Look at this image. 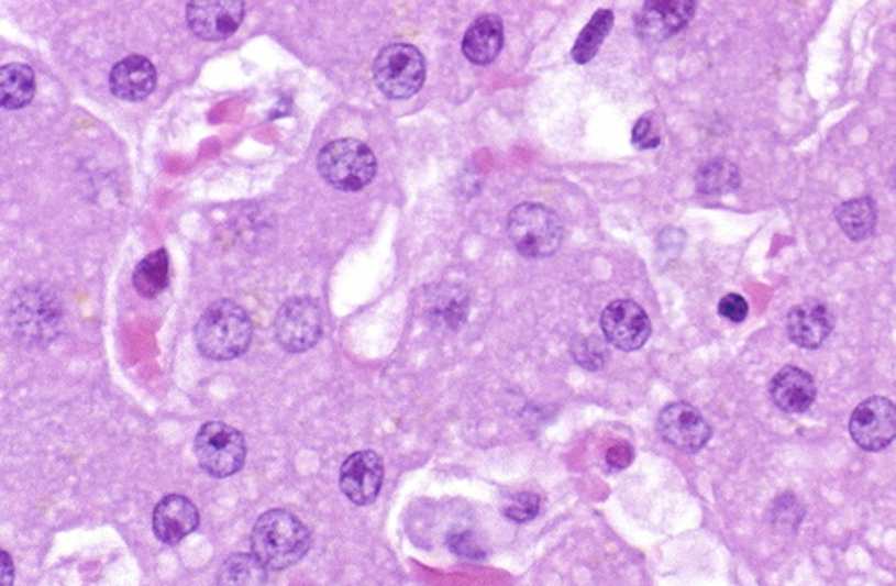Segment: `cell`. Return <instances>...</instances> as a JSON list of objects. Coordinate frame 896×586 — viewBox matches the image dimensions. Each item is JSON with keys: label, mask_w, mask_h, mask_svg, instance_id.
Segmentation results:
<instances>
[{"label": "cell", "mask_w": 896, "mask_h": 586, "mask_svg": "<svg viewBox=\"0 0 896 586\" xmlns=\"http://www.w3.org/2000/svg\"><path fill=\"white\" fill-rule=\"evenodd\" d=\"M195 338L201 356L212 361H232L252 345L253 322L237 302L215 300L196 323Z\"/></svg>", "instance_id": "obj_1"}, {"label": "cell", "mask_w": 896, "mask_h": 586, "mask_svg": "<svg viewBox=\"0 0 896 586\" xmlns=\"http://www.w3.org/2000/svg\"><path fill=\"white\" fill-rule=\"evenodd\" d=\"M252 554L270 571L299 564L311 548V535L296 516L275 508L262 513L252 531Z\"/></svg>", "instance_id": "obj_2"}, {"label": "cell", "mask_w": 896, "mask_h": 586, "mask_svg": "<svg viewBox=\"0 0 896 586\" xmlns=\"http://www.w3.org/2000/svg\"><path fill=\"white\" fill-rule=\"evenodd\" d=\"M11 333L27 345H47L63 329V306L43 285H31L14 294L8 310Z\"/></svg>", "instance_id": "obj_3"}, {"label": "cell", "mask_w": 896, "mask_h": 586, "mask_svg": "<svg viewBox=\"0 0 896 586\" xmlns=\"http://www.w3.org/2000/svg\"><path fill=\"white\" fill-rule=\"evenodd\" d=\"M317 169L333 189L358 192L376 178L377 158L358 139H336L319 153Z\"/></svg>", "instance_id": "obj_4"}, {"label": "cell", "mask_w": 896, "mask_h": 586, "mask_svg": "<svg viewBox=\"0 0 896 586\" xmlns=\"http://www.w3.org/2000/svg\"><path fill=\"white\" fill-rule=\"evenodd\" d=\"M507 231L516 251L529 259L549 258L561 247L564 226L552 208L541 203H521L512 208Z\"/></svg>", "instance_id": "obj_5"}, {"label": "cell", "mask_w": 896, "mask_h": 586, "mask_svg": "<svg viewBox=\"0 0 896 586\" xmlns=\"http://www.w3.org/2000/svg\"><path fill=\"white\" fill-rule=\"evenodd\" d=\"M428 66L422 52L408 43L385 46L374 60L377 88L391 100H408L422 89Z\"/></svg>", "instance_id": "obj_6"}, {"label": "cell", "mask_w": 896, "mask_h": 586, "mask_svg": "<svg viewBox=\"0 0 896 586\" xmlns=\"http://www.w3.org/2000/svg\"><path fill=\"white\" fill-rule=\"evenodd\" d=\"M195 452L198 464L212 478H228L241 472L246 462V439L237 429L209 421L196 434Z\"/></svg>", "instance_id": "obj_7"}, {"label": "cell", "mask_w": 896, "mask_h": 586, "mask_svg": "<svg viewBox=\"0 0 896 586\" xmlns=\"http://www.w3.org/2000/svg\"><path fill=\"white\" fill-rule=\"evenodd\" d=\"M273 329L276 342L285 352L302 354L321 342L324 314L310 297H294L279 308Z\"/></svg>", "instance_id": "obj_8"}, {"label": "cell", "mask_w": 896, "mask_h": 586, "mask_svg": "<svg viewBox=\"0 0 896 586\" xmlns=\"http://www.w3.org/2000/svg\"><path fill=\"white\" fill-rule=\"evenodd\" d=\"M850 435L864 452H883L896 439V406L884 397H870L850 416Z\"/></svg>", "instance_id": "obj_9"}, {"label": "cell", "mask_w": 896, "mask_h": 586, "mask_svg": "<svg viewBox=\"0 0 896 586\" xmlns=\"http://www.w3.org/2000/svg\"><path fill=\"white\" fill-rule=\"evenodd\" d=\"M660 438L683 453H697L711 439V427L696 407L674 402L664 407L656 421Z\"/></svg>", "instance_id": "obj_10"}, {"label": "cell", "mask_w": 896, "mask_h": 586, "mask_svg": "<svg viewBox=\"0 0 896 586\" xmlns=\"http://www.w3.org/2000/svg\"><path fill=\"white\" fill-rule=\"evenodd\" d=\"M697 11L694 0H648L635 16L637 36L645 43H662L682 33Z\"/></svg>", "instance_id": "obj_11"}, {"label": "cell", "mask_w": 896, "mask_h": 586, "mask_svg": "<svg viewBox=\"0 0 896 586\" xmlns=\"http://www.w3.org/2000/svg\"><path fill=\"white\" fill-rule=\"evenodd\" d=\"M601 331L610 345L622 352L639 351L651 336V320L633 300L610 302L601 313Z\"/></svg>", "instance_id": "obj_12"}, {"label": "cell", "mask_w": 896, "mask_h": 586, "mask_svg": "<svg viewBox=\"0 0 896 586\" xmlns=\"http://www.w3.org/2000/svg\"><path fill=\"white\" fill-rule=\"evenodd\" d=\"M244 2L239 0H192L186 10L189 27L204 42L233 36L244 22Z\"/></svg>", "instance_id": "obj_13"}, {"label": "cell", "mask_w": 896, "mask_h": 586, "mask_svg": "<svg viewBox=\"0 0 896 586\" xmlns=\"http://www.w3.org/2000/svg\"><path fill=\"white\" fill-rule=\"evenodd\" d=\"M383 480L385 464L372 450L353 453L340 469V489L351 504L358 507H367L376 501L381 493Z\"/></svg>", "instance_id": "obj_14"}, {"label": "cell", "mask_w": 896, "mask_h": 586, "mask_svg": "<svg viewBox=\"0 0 896 586\" xmlns=\"http://www.w3.org/2000/svg\"><path fill=\"white\" fill-rule=\"evenodd\" d=\"M837 328L831 308L818 299L803 300L786 314L789 342L804 351H817Z\"/></svg>", "instance_id": "obj_15"}, {"label": "cell", "mask_w": 896, "mask_h": 586, "mask_svg": "<svg viewBox=\"0 0 896 586\" xmlns=\"http://www.w3.org/2000/svg\"><path fill=\"white\" fill-rule=\"evenodd\" d=\"M152 527H154L157 541L166 545H175L200 527V512L191 499L186 496H164L155 507Z\"/></svg>", "instance_id": "obj_16"}, {"label": "cell", "mask_w": 896, "mask_h": 586, "mask_svg": "<svg viewBox=\"0 0 896 586\" xmlns=\"http://www.w3.org/2000/svg\"><path fill=\"white\" fill-rule=\"evenodd\" d=\"M768 395L779 411L803 414L817 400V384L806 369L785 366L772 377Z\"/></svg>", "instance_id": "obj_17"}, {"label": "cell", "mask_w": 896, "mask_h": 586, "mask_svg": "<svg viewBox=\"0 0 896 586\" xmlns=\"http://www.w3.org/2000/svg\"><path fill=\"white\" fill-rule=\"evenodd\" d=\"M157 86V69L144 56H129L121 59L109 75L112 95L123 102H141L148 98Z\"/></svg>", "instance_id": "obj_18"}, {"label": "cell", "mask_w": 896, "mask_h": 586, "mask_svg": "<svg viewBox=\"0 0 896 586\" xmlns=\"http://www.w3.org/2000/svg\"><path fill=\"white\" fill-rule=\"evenodd\" d=\"M463 54L477 66L489 65L504 48V22L498 14L478 16L463 37Z\"/></svg>", "instance_id": "obj_19"}, {"label": "cell", "mask_w": 896, "mask_h": 586, "mask_svg": "<svg viewBox=\"0 0 896 586\" xmlns=\"http://www.w3.org/2000/svg\"><path fill=\"white\" fill-rule=\"evenodd\" d=\"M36 92L34 69L24 63H11L0 68V106L5 111H19L33 102Z\"/></svg>", "instance_id": "obj_20"}, {"label": "cell", "mask_w": 896, "mask_h": 586, "mask_svg": "<svg viewBox=\"0 0 896 586\" xmlns=\"http://www.w3.org/2000/svg\"><path fill=\"white\" fill-rule=\"evenodd\" d=\"M837 222L850 241L863 242L877 226V207L870 198L850 199L837 208Z\"/></svg>", "instance_id": "obj_21"}, {"label": "cell", "mask_w": 896, "mask_h": 586, "mask_svg": "<svg viewBox=\"0 0 896 586\" xmlns=\"http://www.w3.org/2000/svg\"><path fill=\"white\" fill-rule=\"evenodd\" d=\"M135 291L144 299L161 296L169 285V254L166 250L154 251L141 259L132 276Z\"/></svg>", "instance_id": "obj_22"}, {"label": "cell", "mask_w": 896, "mask_h": 586, "mask_svg": "<svg viewBox=\"0 0 896 586\" xmlns=\"http://www.w3.org/2000/svg\"><path fill=\"white\" fill-rule=\"evenodd\" d=\"M740 184V169L728 158H711L697 169L696 187L701 195H729L739 189Z\"/></svg>", "instance_id": "obj_23"}, {"label": "cell", "mask_w": 896, "mask_h": 586, "mask_svg": "<svg viewBox=\"0 0 896 586\" xmlns=\"http://www.w3.org/2000/svg\"><path fill=\"white\" fill-rule=\"evenodd\" d=\"M267 567L253 554L237 553L219 567L218 586H265Z\"/></svg>", "instance_id": "obj_24"}, {"label": "cell", "mask_w": 896, "mask_h": 586, "mask_svg": "<svg viewBox=\"0 0 896 586\" xmlns=\"http://www.w3.org/2000/svg\"><path fill=\"white\" fill-rule=\"evenodd\" d=\"M613 22L616 19L610 10H599L593 14V19L589 20L586 27L582 29V33L578 34L573 45L572 57L575 63L587 65L589 60L595 59L605 40L612 33Z\"/></svg>", "instance_id": "obj_25"}, {"label": "cell", "mask_w": 896, "mask_h": 586, "mask_svg": "<svg viewBox=\"0 0 896 586\" xmlns=\"http://www.w3.org/2000/svg\"><path fill=\"white\" fill-rule=\"evenodd\" d=\"M572 354L576 363L586 369L604 368L609 357L604 340L598 336L576 338L572 345Z\"/></svg>", "instance_id": "obj_26"}, {"label": "cell", "mask_w": 896, "mask_h": 586, "mask_svg": "<svg viewBox=\"0 0 896 586\" xmlns=\"http://www.w3.org/2000/svg\"><path fill=\"white\" fill-rule=\"evenodd\" d=\"M804 519V508L792 493L779 496L772 508V521L781 531H797Z\"/></svg>", "instance_id": "obj_27"}, {"label": "cell", "mask_w": 896, "mask_h": 586, "mask_svg": "<svg viewBox=\"0 0 896 586\" xmlns=\"http://www.w3.org/2000/svg\"><path fill=\"white\" fill-rule=\"evenodd\" d=\"M539 507H541V498L534 493H516L504 504V513L507 519L523 524L538 516Z\"/></svg>", "instance_id": "obj_28"}, {"label": "cell", "mask_w": 896, "mask_h": 586, "mask_svg": "<svg viewBox=\"0 0 896 586\" xmlns=\"http://www.w3.org/2000/svg\"><path fill=\"white\" fill-rule=\"evenodd\" d=\"M446 545H449L452 553L457 554L461 559H486V551H484L483 545L475 541V537L469 531H452L451 535L446 537Z\"/></svg>", "instance_id": "obj_29"}, {"label": "cell", "mask_w": 896, "mask_h": 586, "mask_svg": "<svg viewBox=\"0 0 896 586\" xmlns=\"http://www.w3.org/2000/svg\"><path fill=\"white\" fill-rule=\"evenodd\" d=\"M717 311H719L722 319L729 320V322H743L749 314L748 300L743 299L739 294H728V296L720 299Z\"/></svg>", "instance_id": "obj_30"}, {"label": "cell", "mask_w": 896, "mask_h": 586, "mask_svg": "<svg viewBox=\"0 0 896 586\" xmlns=\"http://www.w3.org/2000/svg\"><path fill=\"white\" fill-rule=\"evenodd\" d=\"M632 143L633 146L641 150L659 148L660 135L650 118L644 115V118L637 121L635 126H633Z\"/></svg>", "instance_id": "obj_31"}, {"label": "cell", "mask_w": 896, "mask_h": 586, "mask_svg": "<svg viewBox=\"0 0 896 586\" xmlns=\"http://www.w3.org/2000/svg\"><path fill=\"white\" fill-rule=\"evenodd\" d=\"M633 461V450L630 444L619 443L607 452V464L612 467L613 472H621L624 467L630 466Z\"/></svg>", "instance_id": "obj_32"}, {"label": "cell", "mask_w": 896, "mask_h": 586, "mask_svg": "<svg viewBox=\"0 0 896 586\" xmlns=\"http://www.w3.org/2000/svg\"><path fill=\"white\" fill-rule=\"evenodd\" d=\"M14 583V565L8 551H2V579L0 586H13Z\"/></svg>", "instance_id": "obj_33"}]
</instances>
